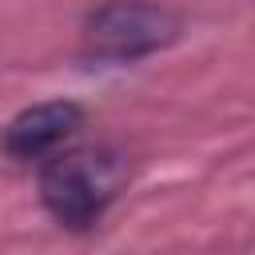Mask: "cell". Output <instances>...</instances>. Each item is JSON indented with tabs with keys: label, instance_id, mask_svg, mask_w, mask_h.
Here are the masks:
<instances>
[{
	"label": "cell",
	"instance_id": "6da1fadb",
	"mask_svg": "<svg viewBox=\"0 0 255 255\" xmlns=\"http://www.w3.org/2000/svg\"><path fill=\"white\" fill-rule=\"evenodd\" d=\"M124 183V159L108 147H72L44 163L40 199L52 219L68 231H88L100 223L108 203Z\"/></svg>",
	"mask_w": 255,
	"mask_h": 255
},
{
	"label": "cell",
	"instance_id": "7a4b0ae2",
	"mask_svg": "<svg viewBox=\"0 0 255 255\" xmlns=\"http://www.w3.org/2000/svg\"><path fill=\"white\" fill-rule=\"evenodd\" d=\"M179 16L155 0H108L84 20V56L104 64H131L179 36Z\"/></svg>",
	"mask_w": 255,
	"mask_h": 255
},
{
	"label": "cell",
	"instance_id": "3957f363",
	"mask_svg": "<svg viewBox=\"0 0 255 255\" xmlns=\"http://www.w3.org/2000/svg\"><path fill=\"white\" fill-rule=\"evenodd\" d=\"M80 124H84V112H80V104H72V100L32 104V108H24V112L4 128L0 147H4L12 159H20V163L44 159V155H52L60 143H68V139L80 131Z\"/></svg>",
	"mask_w": 255,
	"mask_h": 255
}]
</instances>
